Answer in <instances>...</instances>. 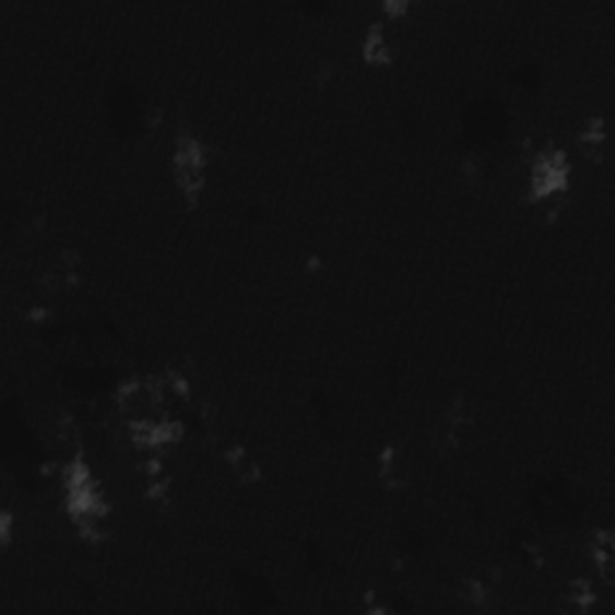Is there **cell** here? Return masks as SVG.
I'll use <instances>...</instances> for the list:
<instances>
[{"mask_svg":"<svg viewBox=\"0 0 615 615\" xmlns=\"http://www.w3.org/2000/svg\"><path fill=\"white\" fill-rule=\"evenodd\" d=\"M529 180H532L534 200L558 196V192L568 188L570 180V166L568 159H565V154L558 150L541 152L532 166V174H529Z\"/></svg>","mask_w":615,"mask_h":615,"instance_id":"obj_1","label":"cell"},{"mask_svg":"<svg viewBox=\"0 0 615 615\" xmlns=\"http://www.w3.org/2000/svg\"><path fill=\"white\" fill-rule=\"evenodd\" d=\"M174 164H176V180L180 190H184L186 196H196L204 180V166H208L200 142L190 135H180L176 140Z\"/></svg>","mask_w":615,"mask_h":615,"instance_id":"obj_2","label":"cell"},{"mask_svg":"<svg viewBox=\"0 0 615 615\" xmlns=\"http://www.w3.org/2000/svg\"><path fill=\"white\" fill-rule=\"evenodd\" d=\"M364 56L372 63H385L390 58V42L382 24H370L364 42Z\"/></svg>","mask_w":615,"mask_h":615,"instance_id":"obj_3","label":"cell"}]
</instances>
